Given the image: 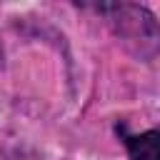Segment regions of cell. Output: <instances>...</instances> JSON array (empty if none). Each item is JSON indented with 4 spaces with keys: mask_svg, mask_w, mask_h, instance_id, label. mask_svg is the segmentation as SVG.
Returning <instances> with one entry per match:
<instances>
[{
    "mask_svg": "<svg viewBox=\"0 0 160 160\" xmlns=\"http://www.w3.org/2000/svg\"><path fill=\"white\" fill-rule=\"evenodd\" d=\"M158 142H160L158 130H148L142 135H128L125 138L130 160H158Z\"/></svg>",
    "mask_w": 160,
    "mask_h": 160,
    "instance_id": "1",
    "label": "cell"
}]
</instances>
